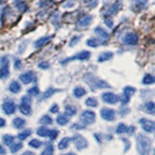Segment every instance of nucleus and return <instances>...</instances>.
<instances>
[{
    "mask_svg": "<svg viewBox=\"0 0 155 155\" xmlns=\"http://www.w3.org/2000/svg\"><path fill=\"white\" fill-rule=\"evenodd\" d=\"M85 127V126L84 125H82V126H81L80 124H74V125H73V128H74V129H82V128H84Z\"/></svg>",
    "mask_w": 155,
    "mask_h": 155,
    "instance_id": "nucleus-53",
    "label": "nucleus"
},
{
    "mask_svg": "<svg viewBox=\"0 0 155 155\" xmlns=\"http://www.w3.org/2000/svg\"><path fill=\"white\" fill-rule=\"evenodd\" d=\"M62 155H76L74 152H69V153H66V154H62Z\"/></svg>",
    "mask_w": 155,
    "mask_h": 155,
    "instance_id": "nucleus-56",
    "label": "nucleus"
},
{
    "mask_svg": "<svg viewBox=\"0 0 155 155\" xmlns=\"http://www.w3.org/2000/svg\"><path fill=\"white\" fill-rule=\"evenodd\" d=\"M155 82V78L152 76V75H150V74H147V75H145L143 77V84H153Z\"/></svg>",
    "mask_w": 155,
    "mask_h": 155,
    "instance_id": "nucleus-30",
    "label": "nucleus"
},
{
    "mask_svg": "<svg viewBox=\"0 0 155 155\" xmlns=\"http://www.w3.org/2000/svg\"><path fill=\"white\" fill-rule=\"evenodd\" d=\"M14 140H15V137L12 135H4L3 138H2V142L5 145H7V147H10L13 143H14Z\"/></svg>",
    "mask_w": 155,
    "mask_h": 155,
    "instance_id": "nucleus-26",
    "label": "nucleus"
},
{
    "mask_svg": "<svg viewBox=\"0 0 155 155\" xmlns=\"http://www.w3.org/2000/svg\"><path fill=\"white\" fill-rule=\"evenodd\" d=\"M86 45L91 48H97L99 45H101V41L96 38H89L86 41Z\"/></svg>",
    "mask_w": 155,
    "mask_h": 155,
    "instance_id": "nucleus-28",
    "label": "nucleus"
},
{
    "mask_svg": "<svg viewBox=\"0 0 155 155\" xmlns=\"http://www.w3.org/2000/svg\"><path fill=\"white\" fill-rule=\"evenodd\" d=\"M92 19H93V17H92L91 15H84V16L78 21L77 27H79V29H82L84 27L89 26L90 23L92 22Z\"/></svg>",
    "mask_w": 155,
    "mask_h": 155,
    "instance_id": "nucleus-13",
    "label": "nucleus"
},
{
    "mask_svg": "<svg viewBox=\"0 0 155 155\" xmlns=\"http://www.w3.org/2000/svg\"><path fill=\"white\" fill-rule=\"evenodd\" d=\"M70 140H71V139L68 138V137L63 138L59 142V143H58V148L59 149H66L68 147V145H69Z\"/></svg>",
    "mask_w": 155,
    "mask_h": 155,
    "instance_id": "nucleus-29",
    "label": "nucleus"
},
{
    "mask_svg": "<svg viewBox=\"0 0 155 155\" xmlns=\"http://www.w3.org/2000/svg\"><path fill=\"white\" fill-rule=\"evenodd\" d=\"M85 105L87 107H91V108H95L98 106V101H97L93 97H89L85 100Z\"/></svg>",
    "mask_w": 155,
    "mask_h": 155,
    "instance_id": "nucleus-34",
    "label": "nucleus"
},
{
    "mask_svg": "<svg viewBox=\"0 0 155 155\" xmlns=\"http://www.w3.org/2000/svg\"><path fill=\"white\" fill-rule=\"evenodd\" d=\"M102 100L107 104L114 105L119 101V96L113 93V92H105V93L102 94Z\"/></svg>",
    "mask_w": 155,
    "mask_h": 155,
    "instance_id": "nucleus-10",
    "label": "nucleus"
},
{
    "mask_svg": "<svg viewBox=\"0 0 155 155\" xmlns=\"http://www.w3.org/2000/svg\"><path fill=\"white\" fill-rule=\"evenodd\" d=\"M40 123L42 125H51V124H52V118L51 117L50 115L45 114V115H43L41 117Z\"/></svg>",
    "mask_w": 155,
    "mask_h": 155,
    "instance_id": "nucleus-32",
    "label": "nucleus"
},
{
    "mask_svg": "<svg viewBox=\"0 0 155 155\" xmlns=\"http://www.w3.org/2000/svg\"><path fill=\"white\" fill-rule=\"evenodd\" d=\"M21 155H35L33 152H31V151H25L24 153H22Z\"/></svg>",
    "mask_w": 155,
    "mask_h": 155,
    "instance_id": "nucleus-55",
    "label": "nucleus"
},
{
    "mask_svg": "<svg viewBox=\"0 0 155 155\" xmlns=\"http://www.w3.org/2000/svg\"><path fill=\"white\" fill-rule=\"evenodd\" d=\"M5 153H6V150H5L4 147L0 144V155H4Z\"/></svg>",
    "mask_w": 155,
    "mask_h": 155,
    "instance_id": "nucleus-54",
    "label": "nucleus"
},
{
    "mask_svg": "<svg viewBox=\"0 0 155 155\" xmlns=\"http://www.w3.org/2000/svg\"><path fill=\"white\" fill-rule=\"evenodd\" d=\"M31 134H32V131L30 129H25V130L21 131V132L18 135V138L19 140H21V142H22V140L27 139Z\"/></svg>",
    "mask_w": 155,
    "mask_h": 155,
    "instance_id": "nucleus-25",
    "label": "nucleus"
},
{
    "mask_svg": "<svg viewBox=\"0 0 155 155\" xmlns=\"http://www.w3.org/2000/svg\"><path fill=\"white\" fill-rule=\"evenodd\" d=\"M52 39V36L50 35V36H44V37H41L39 38L38 40L35 42V44H34V46H35L36 48H40L44 46H46L47 44H48Z\"/></svg>",
    "mask_w": 155,
    "mask_h": 155,
    "instance_id": "nucleus-17",
    "label": "nucleus"
},
{
    "mask_svg": "<svg viewBox=\"0 0 155 155\" xmlns=\"http://www.w3.org/2000/svg\"><path fill=\"white\" fill-rule=\"evenodd\" d=\"M140 123L142 125L143 129L147 133H153L155 130V123L152 120H149L147 118H142L140 120Z\"/></svg>",
    "mask_w": 155,
    "mask_h": 155,
    "instance_id": "nucleus-14",
    "label": "nucleus"
},
{
    "mask_svg": "<svg viewBox=\"0 0 155 155\" xmlns=\"http://www.w3.org/2000/svg\"><path fill=\"white\" fill-rule=\"evenodd\" d=\"M122 140H123V142H124V143H126V148H125V150H124V151L126 152V151H127V150L130 148L131 143H130V142H129V140H128L127 139H122Z\"/></svg>",
    "mask_w": 155,
    "mask_h": 155,
    "instance_id": "nucleus-51",
    "label": "nucleus"
},
{
    "mask_svg": "<svg viewBox=\"0 0 155 155\" xmlns=\"http://www.w3.org/2000/svg\"><path fill=\"white\" fill-rule=\"evenodd\" d=\"M14 2H16V3H18V2H19V1H21V0H13Z\"/></svg>",
    "mask_w": 155,
    "mask_h": 155,
    "instance_id": "nucleus-57",
    "label": "nucleus"
},
{
    "mask_svg": "<svg viewBox=\"0 0 155 155\" xmlns=\"http://www.w3.org/2000/svg\"><path fill=\"white\" fill-rule=\"evenodd\" d=\"M27 92H28V94L31 96H37L39 93H40V89H39L38 86L35 85V86L31 87V88H29Z\"/></svg>",
    "mask_w": 155,
    "mask_h": 155,
    "instance_id": "nucleus-42",
    "label": "nucleus"
},
{
    "mask_svg": "<svg viewBox=\"0 0 155 155\" xmlns=\"http://www.w3.org/2000/svg\"><path fill=\"white\" fill-rule=\"evenodd\" d=\"M29 147H31L33 148H40L41 145H42V142L41 140H39L37 139H33L31 140L30 142H29Z\"/></svg>",
    "mask_w": 155,
    "mask_h": 155,
    "instance_id": "nucleus-37",
    "label": "nucleus"
},
{
    "mask_svg": "<svg viewBox=\"0 0 155 155\" xmlns=\"http://www.w3.org/2000/svg\"><path fill=\"white\" fill-rule=\"evenodd\" d=\"M60 16L58 15L57 13H54V14H52V16H51V22L53 23V25L56 26V27H59L60 25Z\"/></svg>",
    "mask_w": 155,
    "mask_h": 155,
    "instance_id": "nucleus-36",
    "label": "nucleus"
},
{
    "mask_svg": "<svg viewBox=\"0 0 155 155\" xmlns=\"http://www.w3.org/2000/svg\"><path fill=\"white\" fill-rule=\"evenodd\" d=\"M50 111H51V114H57L58 111H59V107L57 106V104H53V105L51 107Z\"/></svg>",
    "mask_w": 155,
    "mask_h": 155,
    "instance_id": "nucleus-48",
    "label": "nucleus"
},
{
    "mask_svg": "<svg viewBox=\"0 0 155 155\" xmlns=\"http://www.w3.org/2000/svg\"><path fill=\"white\" fill-rule=\"evenodd\" d=\"M19 80L24 84H28L35 80V74H34L33 71H27L19 76Z\"/></svg>",
    "mask_w": 155,
    "mask_h": 155,
    "instance_id": "nucleus-15",
    "label": "nucleus"
},
{
    "mask_svg": "<svg viewBox=\"0 0 155 155\" xmlns=\"http://www.w3.org/2000/svg\"><path fill=\"white\" fill-rule=\"evenodd\" d=\"M56 122L59 124V125H66L68 122H69V116L65 114H59L57 116L56 118Z\"/></svg>",
    "mask_w": 155,
    "mask_h": 155,
    "instance_id": "nucleus-24",
    "label": "nucleus"
},
{
    "mask_svg": "<svg viewBox=\"0 0 155 155\" xmlns=\"http://www.w3.org/2000/svg\"><path fill=\"white\" fill-rule=\"evenodd\" d=\"M114 57V53L110 51H105L98 56V62H105L108 61Z\"/></svg>",
    "mask_w": 155,
    "mask_h": 155,
    "instance_id": "nucleus-20",
    "label": "nucleus"
},
{
    "mask_svg": "<svg viewBox=\"0 0 155 155\" xmlns=\"http://www.w3.org/2000/svg\"><path fill=\"white\" fill-rule=\"evenodd\" d=\"M136 131V127L135 126H130V127H127V130H126V133H127L128 135H133L135 133Z\"/></svg>",
    "mask_w": 155,
    "mask_h": 155,
    "instance_id": "nucleus-49",
    "label": "nucleus"
},
{
    "mask_svg": "<svg viewBox=\"0 0 155 155\" xmlns=\"http://www.w3.org/2000/svg\"><path fill=\"white\" fill-rule=\"evenodd\" d=\"M60 90L59 89H54V88H48L45 93H44L43 95V99H48V98H50L51 96H52L54 93H56V92H59Z\"/></svg>",
    "mask_w": 155,
    "mask_h": 155,
    "instance_id": "nucleus-35",
    "label": "nucleus"
},
{
    "mask_svg": "<svg viewBox=\"0 0 155 155\" xmlns=\"http://www.w3.org/2000/svg\"><path fill=\"white\" fill-rule=\"evenodd\" d=\"M38 67L40 68V69L46 70V69H48V68H50V64H48V62H47V61H43V62L39 63Z\"/></svg>",
    "mask_w": 155,
    "mask_h": 155,
    "instance_id": "nucleus-46",
    "label": "nucleus"
},
{
    "mask_svg": "<svg viewBox=\"0 0 155 155\" xmlns=\"http://www.w3.org/2000/svg\"><path fill=\"white\" fill-rule=\"evenodd\" d=\"M126 130H127V126L124 123H119L118 126L116 127V133L117 134H122V133H125Z\"/></svg>",
    "mask_w": 155,
    "mask_h": 155,
    "instance_id": "nucleus-43",
    "label": "nucleus"
},
{
    "mask_svg": "<svg viewBox=\"0 0 155 155\" xmlns=\"http://www.w3.org/2000/svg\"><path fill=\"white\" fill-rule=\"evenodd\" d=\"M139 42V37L136 33H127L123 38V43L128 46H135Z\"/></svg>",
    "mask_w": 155,
    "mask_h": 155,
    "instance_id": "nucleus-12",
    "label": "nucleus"
},
{
    "mask_svg": "<svg viewBox=\"0 0 155 155\" xmlns=\"http://www.w3.org/2000/svg\"><path fill=\"white\" fill-rule=\"evenodd\" d=\"M94 32H95L101 39H103V40H105V41H107V40H108V39L110 38L109 33L107 32L104 28H102V27H100V26L96 27V28H95V30H94Z\"/></svg>",
    "mask_w": 155,
    "mask_h": 155,
    "instance_id": "nucleus-19",
    "label": "nucleus"
},
{
    "mask_svg": "<svg viewBox=\"0 0 155 155\" xmlns=\"http://www.w3.org/2000/svg\"><path fill=\"white\" fill-rule=\"evenodd\" d=\"M80 40H81V36H74L71 39V41H70V44H69L70 47H74Z\"/></svg>",
    "mask_w": 155,
    "mask_h": 155,
    "instance_id": "nucleus-47",
    "label": "nucleus"
},
{
    "mask_svg": "<svg viewBox=\"0 0 155 155\" xmlns=\"http://www.w3.org/2000/svg\"><path fill=\"white\" fill-rule=\"evenodd\" d=\"M53 152H54V149H53V147L51 144H47L46 148L44 149V151L41 153V155H53Z\"/></svg>",
    "mask_w": 155,
    "mask_h": 155,
    "instance_id": "nucleus-38",
    "label": "nucleus"
},
{
    "mask_svg": "<svg viewBox=\"0 0 155 155\" xmlns=\"http://www.w3.org/2000/svg\"><path fill=\"white\" fill-rule=\"evenodd\" d=\"M48 129L46 128V127H40L39 129H37V135L40 136V137H47L48 135Z\"/></svg>",
    "mask_w": 155,
    "mask_h": 155,
    "instance_id": "nucleus-41",
    "label": "nucleus"
},
{
    "mask_svg": "<svg viewBox=\"0 0 155 155\" xmlns=\"http://www.w3.org/2000/svg\"><path fill=\"white\" fill-rule=\"evenodd\" d=\"M84 81L92 90H95L96 88H110V85L107 84L105 81L98 79L92 74H86L84 76Z\"/></svg>",
    "mask_w": 155,
    "mask_h": 155,
    "instance_id": "nucleus-2",
    "label": "nucleus"
},
{
    "mask_svg": "<svg viewBox=\"0 0 155 155\" xmlns=\"http://www.w3.org/2000/svg\"><path fill=\"white\" fill-rule=\"evenodd\" d=\"M31 98L29 96H22L19 104V110L24 115H30L32 113L31 109Z\"/></svg>",
    "mask_w": 155,
    "mask_h": 155,
    "instance_id": "nucleus-3",
    "label": "nucleus"
},
{
    "mask_svg": "<svg viewBox=\"0 0 155 155\" xmlns=\"http://www.w3.org/2000/svg\"><path fill=\"white\" fill-rule=\"evenodd\" d=\"M14 66H15V69L16 70H21L22 67V63H21V59L16 58V59H15V62H14Z\"/></svg>",
    "mask_w": 155,
    "mask_h": 155,
    "instance_id": "nucleus-45",
    "label": "nucleus"
},
{
    "mask_svg": "<svg viewBox=\"0 0 155 155\" xmlns=\"http://www.w3.org/2000/svg\"><path fill=\"white\" fill-rule=\"evenodd\" d=\"M71 140H73V143H74L75 147L78 150H82L84 148L87 147V145H88L87 140L84 137H82L81 134L74 135V137H73Z\"/></svg>",
    "mask_w": 155,
    "mask_h": 155,
    "instance_id": "nucleus-6",
    "label": "nucleus"
},
{
    "mask_svg": "<svg viewBox=\"0 0 155 155\" xmlns=\"http://www.w3.org/2000/svg\"><path fill=\"white\" fill-rule=\"evenodd\" d=\"M136 92V88L132 86H126L123 89V94L121 96V98H119V101H121V103L123 105L127 104L130 101V98L132 97Z\"/></svg>",
    "mask_w": 155,
    "mask_h": 155,
    "instance_id": "nucleus-8",
    "label": "nucleus"
},
{
    "mask_svg": "<svg viewBox=\"0 0 155 155\" xmlns=\"http://www.w3.org/2000/svg\"><path fill=\"white\" fill-rule=\"evenodd\" d=\"M121 7H122L121 1L120 0H116V1L109 8L108 11H107V16H114V15H116L119 12Z\"/></svg>",
    "mask_w": 155,
    "mask_h": 155,
    "instance_id": "nucleus-16",
    "label": "nucleus"
},
{
    "mask_svg": "<svg viewBox=\"0 0 155 155\" xmlns=\"http://www.w3.org/2000/svg\"><path fill=\"white\" fill-rule=\"evenodd\" d=\"M21 84H19L18 82L16 81H13L9 85V90L11 91L12 93L17 94V93H18L19 91H21Z\"/></svg>",
    "mask_w": 155,
    "mask_h": 155,
    "instance_id": "nucleus-21",
    "label": "nucleus"
},
{
    "mask_svg": "<svg viewBox=\"0 0 155 155\" xmlns=\"http://www.w3.org/2000/svg\"><path fill=\"white\" fill-rule=\"evenodd\" d=\"M73 93H74V96L76 98H81L82 96H84L86 94V90L81 86H77V87H75Z\"/></svg>",
    "mask_w": 155,
    "mask_h": 155,
    "instance_id": "nucleus-23",
    "label": "nucleus"
},
{
    "mask_svg": "<svg viewBox=\"0 0 155 155\" xmlns=\"http://www.w3.org/2000/svg\"><path fill=\"white\" fill-rule=\"evenodd\" d=\"M101 117L107 121H113L115 118V110L109 108H103L100 110Z\"/></svg>",
    "mask_w": 155,
    "mask_h": 155,
    "instance_id": "nucleus-11",
    "label": "nucleus"
},
{
    "mask_svg": "<svg viewBox=\"0 0 155 155\" xmlns=\"http://www.w3.org/2000/svg\"><path fill=\"white\" fill-rule=\"evenodd\" d=\"M2 110H3L5 114L11 115V114L16 113L17 105L13 100H7V101H5L3 103V105H2Z\"/></svg>",
    "mask_w": 155,
    "mask_h": 155,
    "instance_id": "nucleus-9",
    "label": "nucleus"
},
{
    "mask_svg": "<svg viewBox=\"0 0 155 155\" xmlns=\"http://www.w3.org/2000/svg\"><path fill=\"white\" fill-rule=\"evenodd\" d=\"M137 148L140 155H149L150 149H151V140L143 134L138 135Z\"/></svg>",
    "mask_w": 155,
    "mask_h": 155,
    "instance_id": "nucleus-1",
    "label": "nucleus"
},
{
    "mask_svg": "<svg viewBox=\"0 0 155 155\" xmlns=\"http://www.w3.org/2000/svg\"><path fill=\"white\" fill-rule=\"evenodd\" d=\"M91 56V53L88 51H81V52L77 53L74 56L67 58L66 60L61 61V64H65V63L69 62V61H73V60H81V61H84V60H88Z\"/></svg>",
    "mask_w": 155,
    "mask_h": 155,
    "instance_id": "nucleus-7",
    "label": "nucleus"
},
{
    "mask_svg": "<svg viewBox=\"0 0 155 155\" xmlns=\"http://www.w3.org/2000/svg\"><path fill=\"white\" fill-rule=\"evenodd\" d=\"M5 125H6V120L2 117H0V128L5 127Z\"/></svg>",
    "mask_w": 155,
    "mask_h": 155,
    "instance_id": "nucleus-52",
    "label": "nucleus"
},
{
    "mask_svg": "<svg viewBox=\"0 0 155 155\" xmlns=\"http://www.w3.org/2000/svg\"><path fill=\"white\" fill-rule=\"evenodd\" d=\"M16 7H17V9L18 10L19 12L23 13V12H25L26 10H27V4L25 2L19 1V2L16 3Z\"/></svg>",
    "mask_w": 155,
    "mask_h": 155,
    "instance_id": "nucleus-39",
    "label": "nucleus"
},
{
    "mask_svg": "<svg viewBox=\"0 0 155 155\" xmlns=\"http://www.w3.org/2000/svg\"><path fill=\"white\" fill-rule=\"evenodd\" d=\"M74 5H75V0H65V1L62 3V6L64 8H70L74 6Z\"/></svg>",
    "mask_w": 155,
    "mask_h": 155,
    "instance_id": "nucleus-44",
    "label": "nucleus"
},
{
    "mask_svg": "<svg viewBox=\"0 0 155 155\" xmlns=\"http://www.w3.org/2000/svg\"><path fill=\"white\" fill-rule=\"evenodd\" d=\"M105 23H106V25H107V26H109L110 28H111V27L114 26V21H111L110 18H106V19H105Z\"/></svg>",
    "mask_w": 155,
    "mask_h": 155,
    "instance_id": "nucleus-50",
    "label": "nucleus"
},
{
    "mask_svg": "<svg viewBox=\"0 0 155 155\" xmlns=\"http://www.w3.org/2000/svg\"><path fill=\"white\" fill-rule=\"evenodd\" d=\"M25 123H26V121L24 120L23 118H21V117H16V118H14V120H13L14 127L17 128V129L23 128V126L25 125Z\"/></svg>",
    "mask_w": 155,
    "mask_h": 155,
    "instance_id": "nucleus-22",
    "label": "nucleus"
},
{
    "mask_svg": "<svg viewBox=\"0 0 155 155\" xmlns=\"http://www.w3.org/2000/svg\"><path fill=\"white\" fill-rule=\"evenodd\" d=\"M57 136H58V131L57 130H55V129L50 130V129H48V132L47 137H48L51 140H55L57 138Z\"/></svg>",
    "mask_w": 155,
    "mask_h": 155,
    "instance_id": "nucleus-40",
    "label": "nucleus"
},
{
    "mask_svg": "<svg viewBox=\"0 0 155 155\" xmlns=\"http://www.w3.org/2000/svg\"><path fill=\"white\" fill-rule=\"evenodd\" d=\"M22 148V143L21 142L18 143H14L10 145V150H11L12 153H17L18 150H21Z\"/></svg>",
    "mask_w": 155,
    "mask_h": 155,
    "instance_id": "nucleus-31",
    "label": "nucleus"
},
{
    "mask_svg": "<svg viewBox=\"0 0 155 155\" xmlns=\"http://www.w3.org/2000/svg\"><path fill=\"white\" fill-rule=\"evenodd\" d=\"M148 0H133V6L136 11H140L145 8Z\"/></svg>",
    "mask_w": 155,
    "mask_h": 155,
    "instance_id": "nucleus-18",
    "label": "nucleus"
},
{
    "mask_svg": "<svg viewBox=\"0 0 155 155\" xmlns=\"http://www.w3.org/2000/svg\"><path fill=\"white\" fill-rule=\"evenodd\" d=\"M76 114H77L76 107L72 105H67L65 107V114H67L68 116H74Z\"/></svg>",
    "mask_w": 155,
    "mask_h": 155,
    "instance_id": "nucleus-27",
    "label": "nucleus"
},
{
    "mask_svg": "<svg viewBox=\"0 0 155 155\" xmlns=\"http://www.w3.org/2000/svg\"><path fill=\"white\" fill-rule=\"evenodd\" d=\"M95 118H96L95 113L92 110H84L81 114V122L84 126L92 124L95 121Z\"/></svg>",
    "mask_w": 155,
    "mask_h": 155,
    "instance_id": "nucleus-4",
    "label": "nucleus"
},
{
    "mask_svg": "<svg viewBox=\"0 0 155 155\" xmlns=\"http://www.w3.org/2000/svg\"><path fill=\"white\" fill-rule=\"evenodd\" d=\"M145 107V110H147V111L148 114H154V111H155V105L152 101H149L147 102V103H145L144 105Z\"/></svg>",
    "mask_w": 155,
    "mask_h": 155,
    "instance_id": "nucleus-33",
    "label": "nucleus"
},
{
    "mask_svg": "<svg viewBox=\"0 0 155 155\" xmlns=\"http://www.w3.org/2000/svg\"><path fill=\"white\" fill-rule=\"evenodd\" d=\"M84 2H89L90 0H84Z\"/></svg>",
    "mask_w": 155,
    "mask_h": 155,
    "instance_id": "nucleus-58",
    "label": "nucleus"
},
{
    "mask_svg": "<svg viewBox=\"0 0 155 155\" xmlns=\"http://www.w3.org/2000/svg\"><path fill=\"white\" fill-rule=\"evenodd\" d=\"M0 64H1V68H0V79H6L10 75L8 56L0 57Z\"/></svg>",
    "mask_w": 155,
    "mask_h": 155,
    "instance_id": "nucleus-5",
    "label": "nucleus"
}]
</instances>
